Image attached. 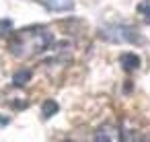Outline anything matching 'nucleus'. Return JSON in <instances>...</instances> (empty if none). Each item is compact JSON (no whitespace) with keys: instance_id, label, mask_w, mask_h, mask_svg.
I'll return each mask as SVG.
<instances>
[{"instance_id":"obj_1","label":"nucleus","mask_w":150,"mask_h":142,"mask_svg":"<svg viewBox=\"0 0 150 142\" xmlns=\"http://www.w3.org/2000/svg\"><path fill=\"white\" fill-rule=\"evenodd\" d=\"M50 43H52V35L47 33V29H43V27H31V29L19 31L13 37L11 52L17 58H31V56L41 54L43 50H47Z\"/></svg>"},{"instance_id":"obj_2","label":"nucleus","mask_w":150,"mask_h":142,"mask_svg":"<svg viewBox=\"0 0 150 142\" xmlns=\"http://www.w3.org/2000/svg\"><path fill=\"white\" fill-rule=\"evenodd\" d=\"M101 35H103L105 39H109V41H117V43H132V41L138 39L136 33H134V29H129V27H121V25L107 27V29L101 31Z\"/></svg>"},{"instance_id":"obj_3","label":"nucleus","mask_w":150,"mask_h":142,"mask_svg":"<svg viewBox=\"0 0 150 142\" xmlns=\"http://www.w3.org/2000/svg\"><path fill=\"white\" fill-rule=\"evenodd\" d=\"M95 142H123V140H121V132L115 124H103L95 134Z\"/></svg>"},{"instance_id":"obj_4","label":"nucleus","mask_w":150,"mask_h":142,"mask_svg":"<svg viewBox=\"0 0 150 142\" xmlns=\"http://www.w3.org/2000/svg\"><path fill=\"white\" fill-rule=\"evenodd\" d=\"M119 64L123 66V70L132 72V70L140 68V56H136L134 52H125V54L119 56Z\"/></svg>"},{"instance_id":"obj_5","label":"nucleus","mask_w":150,"mask_h":142,"mask_svg":"<svg viewBox=\"0 0 150 142\" xmlns=\"http://www.w3.org/2000/svg\"><path fill=\"white\" fill-rule=\"evenodd\" d=\"M58 109H60L58 103H56L54 99H47V101L41 105V115H43V117H52L54 113H58Z\"/></svg>"},{"instance_id":"obj_6","label":"nucleus","mask_w":150,"mask_h":142,"mask_svg":"<svg viewBox=\"0 0 150 142\" xmlns=\"http://www.w3.org/2000/svg\"><path fill=\"white\" fill-rule=\"evenodd\" d=\"M31 80V70H19L17 74H15V78H13V82L17 84V87H23V84H27Z\"/></svg>"},{"instance_id":"obj_7","label":"nucleus","mask_w":150,"mask_h":142,"mask_svg":"<svg viewBox=\"0 0 150 142\" xmlns=\"http://www.w3.org/2000/svg\"><path fill=\"white\" fill-rule=\"evenodd\" d=\"M138 13H144V15H146V19L150 21V0H144V2H140V4H138Z\"/></svg>"},{"instance_id":"obj_8","label":"nucleus","mask_w":150,"mask_h":142,"mask_svg":"<svg viewBox=\"0 0 150 142\" xmlns=\"http://www.w3.org/2000/svg\"><path fill=\"white\" fill-rule=\"evenodd\" d=\"M66 142H74V140H66Z\"/></svg>"},{"instance_id":"obj_9","label":"nucleus","mask_w":150,"mask_h":142,"mask_svg":"<svg viewBox=\"0 0 150 142\" xmlns=\"http://www.w3.org/2000/svg\"><path fill=\"white\" fill-rule=\"evenodd\" d=\"M144 142H150V140H144Z\"/></svg>"}]
</instances>
